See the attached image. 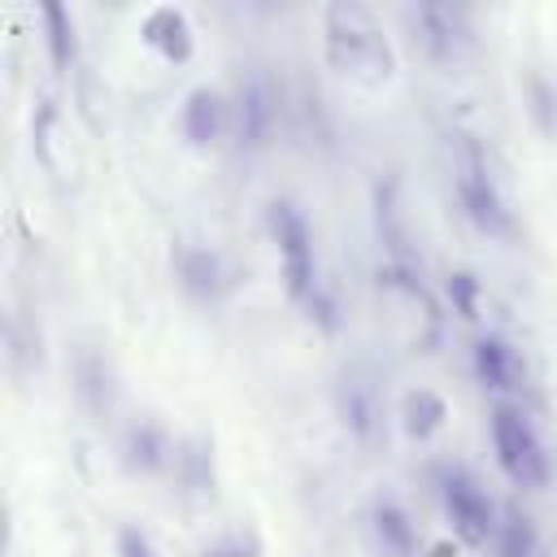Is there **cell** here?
<instances>
[{"instance_id":"6da1fadb","label":"cell","mask_w":557,"mask_h":557,"mask_svg":"<svg viewBox=\"0 0 557 557\" xmlns=\"http://www.w3.org/2000/svg\"><path fill=\"white\" fill-rule=\"evenodd\" d=\"M265 231L274 239L278 252V270H283V292L287 300L326 335L339 331V300L326 287L322 270H318V244H313V226L300 213V205L292 196H274L265 205Z\"/></svg>"},{"instance_id":"7a4b0ae2","label":"cell","mask_w":557,"mask_h":557,"mask_svg":"<svg viewBox=\"0 0 557 557\" xmlns=\"http://www.w3.org/2000/svg\"><path fill=\"white\" fill-rule=\"evenodd\" d=\"M322 61L335 74L357 78L366 87L387 83L396 74L392 39H387L379 13L361 0H335L322 9Z\"/></svg>"},{"instance_id":"3957f363","label":"cell","mask_w":557,"mask_h":557,"mask_svg":"<svg viewBox=\"0 0 557 557\" xmlns=\"http://www.w3.org/2000/svg\"><path fill=\"white\" fill-rule=\"evenodd\" d=\"M444 152H448V178L457 191V209L466 213V222L487 239H505V244L518 239V218L492 170L487 148L470 131H448Z\"/></svg>"},{"instance_id":"277c9868","label":"cell","mask_w":557,"mask_h":557,"mask_svg":"<svg viewBox=\"0 0 557 557\" xmlns=\"http://www.w3.org/2000/svg\"><path fill=\"white\" fill-rule=\"evenodd\" d=\"M226 113H231L226 135H231L235 157L252 161V157L274 148L283 113H287V96H283V83L270 74V65H261V61L239 65L231 96H226Z\"/></svg>"},{"instance_id":"5b68a950","label":"cell","mask_w":557,"mask_h":557,"mask_svg":"<svg viewBox=\"0 0 557 557\" xmlns=\"http://www.w3.org/2000/svg\"><path fill=\"white\" fill-rule=\"evenodd\" d=\"M487 440H492V457L500 466V474L522 487V492H540L553 483V457L548 444L540 440L535 422L527 418L522 405L513 400H496L487 413Z\"/></svg>"},{"instance_id":"8992f818","label":"cell","mask_w":557,"mask_h":557,"mask_svg":"<svg viewBox=\"0 0 557 557\" xmlns=\"http://www.w3.org/2000/svg\"><path fill=\"white\" fill-rule=\"evenodd\" d=\"M400 22H405L413 48L440 70H457L461 61H470L479 52V26L466 4L409 0V4H400Z\"/></svg>"},{"instance_id":"52a82bcc","label":"cell","mask_w":557,"mask_h":557,"mask_svg":"<svg viewBox=\"0 0 557 557\" xmlns=\"http://www.w3.org/2000/svg\"><path fill=\"white\" fill-rule=\"evenodd\" d=\"M435 496H440V509L453 527V535L466 544V548H487L496 540V527H500V505L487 496L483 479L461 466V461H444L435 470Z\"/></svg>"},{"instance_id":"ba28073f","label":"cell","mask_w":557,"mask_h":557,"mask_svg":"<svg viewBox=\"0 0 557 557\" xmlns=\"http://www.w3.org/2000/svg\"><path fill=\"white\" fill-rule=\"evenodd\" d=\"M331 405H335V418L344 426V435L374 453L383 440H387V400H383V387L374 379L370 366H344L331 383Z\"/></svg>"},{"instance_id":"9c48e42d","label":"cell","mask_w":557,"mask_h":557,"mask_svg":"<svg viewBox=\"0 0 557 557\" xmlns=\"http://www.w3.org/2000/svg\"><path fill=\"white\" fill-rule=\"evenodd\" d=\"M170 265H174V283H178V292L187 300H196L205 309H213V305L226 300V292H231V265H226V257L218 248L178 239L174 252H170Z\"/></svg>"},{"instance_id":"30bf717a","label":"cell","mask_w":557,"mask_h":557,"mask_svg":"<svg viewBox=\"0 0 557 557\" xmlns=\"http://www.w3.org/2000/svg\"><path fill=\"white\" fill-rule=\"evenodd\" d=\"M366 535H370V548L379 557H422L418 522H413L409 505L387 487H379L366 500Z\"/></svg>"},{"instance_id":"8fae6325","label":"cell","mask_w":557,"mask_h":557,"mask_svg":"<svg viewBox=\"0 0 557 557\" xmlns=\"http://www.w3.org/2000/svg\"><path fill=\"white\" fill-rule=\"evenodd\" d=\"M174 448H178V440H170V431L157 418H135V422H126V431L117 440V461L126 474L157 479L174 466Z\"/></svg>"},{"instance_id":"7c38bea8","label":"cell","mask_w":557,"mask_h":557,"mask_svg":"<svg viewBox=\"0 0 557 557\" xmlns=\"http://www.w3.org/2000/svg\"><path fill=\"white\" fill-rule=\"evenodd\" d=\"M178 131L187 139V148H218L231 131V113H226V96L209 83L191 87L183 96V109H178Z\"/></svg>"},{"instance_id":"4fadbf2b","label":"cell","mask_w":557,"mask_h":557,"mask_svg":"<svg viewBox=\"0 0 557 557\" xmlns=\"http://www.w3.org/2000/svg\"><path fill=\"white\" fill-rule=\"evenodd\" d=\"M470 370H474V379H479V387L483 392H492V396H509V392H518V352H513V344L505 339V335H496V331H483V335H474V344H470Z\"/></svg>"},{"instance_id":"5bb4252c","label":"cell","mask_w":557,"mask_h":557,"mask_svg":"<svg viewBox=\"0 0 557 557\" xmlns=\"http://www.w3.org/2000/svg\"><path fill=\"white\" fill-rule=\"evenodd\" d=\"M139 39H144L161 61H170V65H187L191 52H196L191 22H187V13L174 9V4H157V9H148L144 22H139Z\"/></svg>"},{"instance_id":"9a60e30c","label":"cell","mask_w":557,"mask_h":557,"mask_svg":"<svg viewBox=\"0 0 557 557\" xmlns=\"http://www.w3.org/2000/svg\"><path fill=\"white\" fill-rule=\"evenodd\" d=\"M74 396H78V405L91 422H104L113 413L117 379H113V366H109L104 352H96V348L74 352Z\"/></svg>"},{"instance_id":"2e32d148","label":"cell","mask_w":557,"mask_h":557,"mask_svg":"<svg viewBox=\"0 0 557 557\" xmlns=\"http://www.w3.org/2000/svg\"><path fill=\"white\" fill-rule=\"evenodd\" d=\"M444 426H448V400H444L435 387H409V392L400 396V431H405L413 444L435 440Z\"/></svg>"},{"instance_id":"e0dca14e","label":"cell","mask_w":557,"mask_h":557,"mask_svg":"<svg viewBox=\"0 0 557 557\" xmlns=\"http://www.w3.org/2000/svg\"><path fill=\"white\" fill-rule=\"evenodd\" d=\"M170 470H174V479L187 496H213V440L209 435L178 440Z\"/></svg>"},{"instance_id":"ac0fdd59","label":"cell","mask_w":557,"mask_h":557,"mask_svg":"<svg viewBox=\"0 0 557 557\" xmlns=\"http://www.w3.org/2000/svg\"><path fill=\"white\" fill-rule=\"evenodd\" d=\"M39 22H44V44H48V61L70 74L78 65V30H74V13L57 0L39 4Z\"/></svg>"},{"instance_id":"d6986e66","label":"cell","mask_w":557,"mask_h":557,"mask_svg":"<svg viewBox=\"0 0 557 557\" xmlns=\"http://www.w3.org/2000/svg\"><path fill=\"white\" fill-rule=\"evenodd\" d=\"M492 557H540V522L527 509L505 505L492 540Z\"/></svg>"},{"instance_id":"ffe728a7","label":"cell","mask_w":557,"mask_h":557,"mask_svg":"<svg viewBox=\"0 0 557 557\" xmlns=\"http://www.w3.org/2000/svg\"><path fill=\"white\" fill-rule=\"evenodd\" d=\"M522 104H527L531 126L544 139H557V83L544 70H527L522 74Z\"/></svg>"},{"instance_id":"44dd1931","label":"cell","mask_w":557,"mask_h":557,"mask_svg":"<svg viewBox=\"0 0 557 557\" xmlns=\"http://www.w3.org/2000/svg\"><path fill=\"white\" fill-rule=\"evenodd\" d=\"M444 296H448V305H453V313H457V318L474 322V318H479L483 283H479V274H474V270L457 265V270H448V274H444Z\"/></svg>"},{"instance_id":"7402d4cb","label":"cell","mask_w":557,"mask_h":557,"mask_svg":"<svg viewBox=\"0 0 557 557\" xmlns=\"http://www.w3.org/2000/svg\"><path fill=\"white\" fill-rule=\"evenodd\" d=\"M200 557H265V548H261V535L244 527V531H222L218 540H209Z\"/></svg>"},{"instance_id":"603a6c76","label":"cell","mask_w":557,"mask_h":557,"mask_svg":"<svg viewBox=\"0 0 557 557\" xmlns=\"http://www.w3.org/2000/svg\"><path fill=\"white\" fill-rule=\"evenodd\" d=\"M117 557H157V548L139 527H117Z\"/></svg>"}]
</instances>
